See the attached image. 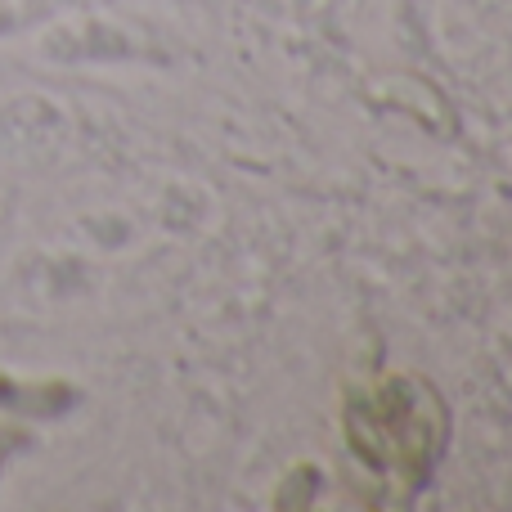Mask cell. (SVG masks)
<instances>
[{"label":"cell","instance_id":"6da1fadb","mask_svg":"<svg viewBox=\"0 0 512 512\" xmlns=\"http://www.w3.org/2000/svg\"><path fill=\"white\" fill-rule=\"evenodd\" d=\"M346 432H351V450L369 468H378V477L409 490L441 454L445 409L423 378H387L373 396L351 405Z\"/></svg>","mask_w":512,"mask_h":512}]
</instances>
